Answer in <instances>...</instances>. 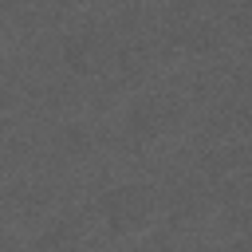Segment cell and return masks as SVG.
<instances>
[{
	"label": "cell",
	"mask_w": 252,
	"mask_h": 252,
	"mask_svg": "<svg viewBox=\"0 0 252 252\" xmlns=\"http://www.w3.org/2000/svg\"><path fill=\"white\" fill-rule=\"evenodd\" d=\"M165 193L154 181H118L98 193V220L110 236L134 240L146 236L161 217H165Z\"/></svg>",
	"instance_id": "cell-1"
},
{
	"label": "cell",
	"mask_w": 252,
	"mask_h": 252,
	"mask_svg": "<svg viewBox=\"0 0 252 252\" xmlns=\"http://www.w3.org/2000/svg\"><path fill=\"white\" fill-rule=\"evenodd\" d=\"M181 118H185V102L173 91H138L122 110V138L134 150H150L169 134H177Z\"/></svg>",
	"instance_id": "cell-2"
},
{
	"label": "cell",
	"mask_w": 252,
	"mask_h": 252,
	"mask_svg": "<svg viewBox=\"0 0 252 252\" xmlns=\"http://www.w3.org/2000/svg\"><path fill=\"white\" fill-rule=\"evenodd\" d=\"M177 20L165 28V47L173 55H189V59H209L224 47V28L217 20H209L201 8H177Z\"/></svg>",
	"instance_id": "cell-3"
},
{
	"label": "cell",
	"mask_w": 252,
	"mask_h": 252,
	"mask_svg": "<svg viewBox=\"0 0 252 252\" xmlns=\"http://www.w3.org/2000/svg\"><path fill=\"white\" fill-rule=\"evenodd\" d=\"M59 59H63V67H67L71 75L94 79L114 55H110V39H106L102 28H94V24H75V28H67L63 39H59Z\"/></svg>",
	"instance_id": "cell-4"
},
{
	"label": "cell",
	"mask_w": 252,
	"mask_h": 252,
	"mask_svg": "<svg viewBox=\"0 0 252 252\" xmlns=\"http://www.w3.org/2000/svg\"><path fill=\"white\" fill-rule=\"evenodd\" d=\"M79 244H83V220L75 213H55L39 224L28 248L32 252H79Z\"/></svg>",
	"instance_id": "cell-5"
},
{
	"label": "cell",
	"mask_w": 252,
	"mask_h": 252,
	"mask_svg": "<svg viewBox=\"0 0 252 252\" xmlns=\"http://www.w3.org/2000/svg\"><path fill=\"white\" fill-rule=\"evenodd\" d=\"M51 146H55V154L63 161H87L94 154V130L87 122H59Z\"/></svg>",
	"instance_id": "cell-6"
},
{
	"label": "cell",
	"mask_w": 252,
	"mask_h": 252,
	"mask_svg": "<svg viewBox=\"0 0 252 252\" xmlns=\"http://www.w3.org/2000/svg\"><path fill=\"white\" fill-rule=\"evenodd\" d=\"M213 252H252V236H232L224 248H213Z\"/></svg>",
	"instance_id": "cell-7"
}]
</instances>
